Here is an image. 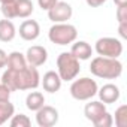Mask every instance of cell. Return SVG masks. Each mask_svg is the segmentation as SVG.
Wrapping results in <instances>:
<instances>
[{"instance_id":"obj_21","label":"cell","mask_w":127,"mask_h":127,"mask_svg":"<svg viewBox=\"0 0 127 127\" xmlns=\"http://www.w3.org/2000/svg\"><path fill=\"white\" fill-rule=\"evenodd\" d=\"M115 126L127 127V105H121L115 109Z\"/></svg>"},{"instance_id":"obj_11","label":"cell","mask_w":127,"mask_h":127,"mask_svg":"<svg viewBox=\"0 0 127 127\" xmlns=\"http://www.w3.org/2000/svg\"><path fill=\"white\" fill-rule=\"evenodd\" d=\"M106 112V105L103 103V102H97V100H91L90 103H87L85 105V108H84V115H85V118L88 120V121H91L93 124L103 115Z\"/></svg>"},{"instance_id":"obj_6","label":"cell","mask_w":127,"mask_h":127,"mask_svg":"<svg viewBox=\"0 0 127 127\" xmlns=\"http://www.w3.org/2000/svg\"><path fill=\"white\" fill-rule=\"evenodd\" d=\"M94 49L99 55L102 57H111V58H118L123 54V42L117 37H100L97 39Z\"/></svg>"},{"instance_id":"obj_18","label":"cell","mask_w":127,"mask_h":127,"mask_svg":"<svg viewBox=\"0 0 127 127\" xmlns=\"http://www.w3.org/2000/svg\"><path fill=\"white\" fill-rule=\"evenodd\" d=\"M15 3H17V18H29L34 11L32 0H15Z\"/></svg>"},{"instance_id":"obj_17","label":"cell","mask_w":127,"mask_h":127,"mask_svg":"<svg viewBox=\"0 0 127 127\" xmlns=\"http://www.w3.org/2000/svg\"><path fill=\"white\" fill-rule=\"evenodd\" d=\"M43 105H45V96L40 91H30L27 94V97H26V106H27V109L36 112Z\"/></svg>"},{"instance_id":"obj_9","label":"cell","mask_w":127,"mask_h":127,"mask_svg":"<svg viewBox=\"0 0 127 127\" xmlns=\"http://www.w3.org/2000/svg\"><path fill=\"white\" fill-rule=\"evenodd\" d=\"M24 55H26V60H27V64L33 66V67L43 66L48 60V51H46L45 46H40V45L30 46Z\"/></svg>"},{"instance_id":"obj_10","label":"cell","mask_w":127,"mask_h":127,"mask_svg":"<svg viewBox=\"0 0 127 127\" xmlns=\"http://www.w3.org/2000/svg\"><path fill=\"white\" fill-rule=\"evenodd\" d=\"M40 34V26L36 20H26L20 26V36L24 40H36Z\"/></svg>"},{"instance_id":"obj_5","label":"cell","mask_w":127,"mask_h":127,"mask_svg":"<svg viewBox=\"0 0 127 127\" xmlns=\"http://www.w3.org/2000/svg\"><path fill=\"white\" fill-rule=\"evenodd\" d=\"M97 82L88 76H84V78H79V79H73L69 91H70V96L75 99V100H79V102H85V100H90L93 99L96 94H97Z\"/></svg>"},{"instance_id":"obj_22","label":"cell","mask_w":127,"mask_h":127,"mask_svg":"<svg viewBox=\"0 0 127 127\" xmlns=\"http://www.w3.org/2000/svg\"><path fill=\"white\" fill-rule=\"evenodd\" d=\"M0 11H2V14L6 20L17 18V3H15V0L14 2H8V3H2Z\"/></svg>"},{"instance_id":"obj_24","label":"cell","mask_w":127,"mask_h":127,"mask_svg":"<svg viewBox=\"0 0 127 127\" xmlns=\"http://www.w3.org/2000/svg\"><path fill=\"white\" fill-rule=\"evenodd\" d=\"M11 88L5 85L3 82H0V102H8L11 99Z\"/></svg>"},{"instance_id":"obj_31","label":"cell","mask_w":127,"mask_h":127,"mask_svg":"<svg viewBox=\"0 0 127 127\" xmlns=\"http://www.w3.org/2000/svg\"><path fill=\"white\" fill-rule=\"evenodd\" d=\"M8 2H14V0H0V3H8Z\"/></svg>"},{"instance_id":"obj_3","label":"cell","mask_w":127,"mask_h":127,"mask_svg":"<svg viewBox=\"0 0 127 127\" xmlns=\"http://www.w3.org/2000/svg\"><path fill=\"white\" fill-rule=\"evenodd\" d=\"M81 72L79 60L72 52H61L57 57V73L61 81H73Z\"/></svg>"},{"instance_id":"obj_27","label":"cell","mask_w":127,"mask_h":127,"mask_svg":"<svg viewBox=\"0 0 127 127\" xmlns=\"http://www.w3.org/2000/svg\"><path fill=\"white\" fill-rule=\"evenodd\" d=\"M118 33H120L121 39H127V21L118 23Z\"/></svg>"},{"instance_id":"obj_16","label":"cell","mask_w":127,"mask_h":127,"mask_svg":"<svg viewBox=\"0 0 127 127\" xmlns=\"http://www.w3.org/2000/svg\"><path fill=\"white\" fill-rule=\"evenodd\" d=\"M6 66L8 69H12V70H20V69H24L27 66V60H26V55L20 51H14L11 54H8V61H6Z\"/></svg>"},{"instance_id":"obj_14","label":"cell","mask_w":127,"mask_h":127,"mask_svg":"<svg viewBox=\"0 0 127 127\" xmlns=\"http://www.w3.org/2000/svg\"><path fill=\"white\" fill-rule=\"evenodd\" d=\"M70 52H72L79 61H84V60L91 58V55H93V48H91V45H90L88 42H85V40H76V42H72Z\"/></svg>"},{"instance_id":"obj_19","label":"cell","mask_w":127,"mask_h":127,"mask_svg":"<svg viewBox=\"0 0 127 127\" xmlns=\"http://www.w3.org/2000/svg\"><path fill=\"white\" fill-rule=\"evenodd\" d=\"M15 114V106L8 102H0V126L11 120V117Z\"/></svg>"},{"instance_id":"obj_4","label":"cell","mask_w":127,"mask_h":127,"mask_svg":"<svg viewBox=\"0 0 127 127\" xmlns=\"http://www.w3.org/2000/svg\"><path fill=\"white\" fill-rule=\"evenodd\" d=\"M48 37L55 45H69L76 40L78 30L69 23H54V26L48 32Z\"/></svg>"},{"instance_id":"obj_7","label":"cell","mask_w":127,"mask_h":127,"mask_svg":"<svg viewBox=\"0 0 127 127\" xmlns=\"http://www.w3.org/2000/svg\"><path fill=\"white\" fill-rule=\"evenodd\" d=\"M48 12V18L52 23H67V20L72 18L73 9L69 3L66 2H57L51 9L46 11Z\"/></svg>"},{"instance_id":"obj_15","label":"cell","mask_w":127,"mask_h":127,"mask_svg":"<svg viewBox=\"0 0 127 127\" xmlns=\"http://www.w3.org/2000/svg\"><path fill=\"white\" fill-rule=\"evenodd\" d=\"M17 36V29L11 20H0V40L2 42H11Z\"/></svg>"},{"instance_id":"obj_30","label":"cell","mask_w":127,"mask_h":127,"mask_svg":"<svg viewBox=\"0 0 127 127\" xmlns=\"http://www.w3.org/2000/svg\"><path fill=\"white\" fill-rule=\"evenodd\" d=\"M114 3L117 6H121V5H127V0H114Z\"/></svg>"},{"instance_id":"obj_25","label":"cell","mask_w":127,"mask_h":127,"mask_svg":"<svg viewBox=\"0 0 127 127\" xmlns=\"http://www.w3.org/2000/svg\"><path fill=\"white\" fill-rule=\"evenodd\" d=\"M117 21H118V23L127 21V5L117 6Z\"/></svg>"},{"instance_id":"obj_23","label":"cell","mask_w":127,"mask_h":127,"mask_svg":"<svg viewBox=\"0 0 127 127\" xmlns=\"http://www.w3.org/2000/svg\"><path fill=\"white\" fill-rule=\"evenodd\" d=\"M112 124H114V118H112V115L106 111L93 126H94V127H111Z\"/></svg>"},{"instance_id":"obj_20","label":"cell","mask_w":127,"mask_h":127,"mask_svg":"<svg viewBox=\"0 0 127 127\" xmlns=\"http://www.w3.org/2000/svg\"><path fill=\"white\" fill-rule=\"evenodd\" d=\"M9 124L11 127H30L32 120L24 114H14L9 120Z\"/></svg>"},{"instance_id":"obj_12","label":"cell","mask_w":127,"mask_h":127,"mask_svg":"<svg viewBox=\"0 0 127 127\" xmlns=\"http://www.w3.org/2000/svg\"><path fill=\"white\" fill-rule=\"evenodd\" d=\"M97 94L100 97V102H103L105 105H109V103L118 102L121 91L115 84H105L100 90H97Z\"/></svg>"},{"instance_id":"obj_2","label":"cell","mask_w":127,"mask_h":127,"mask_svg":"<svg viewBox=\"0 0 127 127\" xmlns=\"http://www.w3.org/2000/svg\"><path fill=\"white\" fill-rule=\"evenodd\" d=\"M90 72L102 79H117L123 73V63L118 58L99 55L91 60Z\"/></svg>"},{"instance_id":"obj_28","label":"cell","mask_w":127,"mask_h":127,"mask_svg":"<svg viewBox=\"0 0 127 127\" xmlns=\"http://www.w3.org/2000/svg\"><path fill=\"white\" fill-rule=\"evenodd\" d=\"M85 2H87V5H88L90 8H99V6L105 5L108 0H85Z\"/></svg>"},{"instance_id":"obj_1","label":"cell","mask_w":127,"mask_h":127,"mask_svg":"<svg viewBox=\"0 0 127 127\" xmlns=\"http://www.w3.org/2000/svg\"><path fill=\"white\" fill-rule=\"evenodd\" d=\"M5 85L11 88V91H24V90H36L40 84V75L37 67L26 66L20 70L6 69L2 75V81Z\"/></svg>"},{"instance_id":"obj_26","label":"cell","mask_w":127,"mask_h":127,"mask_svg":"<svg viewBox=\"0 0 127 127\" xmlns=\"http://www.w3.org/2000/svg\"><path fill=\"white\" fill-rule=\"evenodd\" d=\"M57 2H58V0H37L39 8H40L42 11H48V9H51Z\"/></svg>"},{"instance_id":"obj_13","label":"cell","mask_w":127,"mask_h":127,"mask_svg":"<svg viewBox=\"0 0 127 127\" xmlns=\"http://www.w3.org/2000/svg\"><path fill=\"white\" fill-rule=\"evenodd\" d=\"M42 87H43V90L45 91H48V93H57L60 88H61V78H60V75L55 72V70H48L45 75H43V78H42Z\"/></svg>"},{"instance_id":"obj_8","label":"cell","mask_w":127,"mask_h":127,"mask_svg":"<svg viewBox=\"0 0 127 127\" xmlns=\"http://www.w3.org/2000/svg\"><path fill=\"white\" fill-rule=\"evenodd\" d=\"M36 123L39 127H52L58 123V111L54 106L43 105L36 111Z\"/></svg>"},{"instance_id":"obj_29","label":"cell","mask_w":127,"mask_h":127,"mask_svg":"<svg viewBox=\"0 0 127 127\" xmlns=\"http://www.w3.org/2000/svg\"><path fill=\"white\" fill-rule=\"evenodd\" d=\"M6 61H8V54L0 48V69L2 67H6Z\"/></svg>"}]
</instances>
